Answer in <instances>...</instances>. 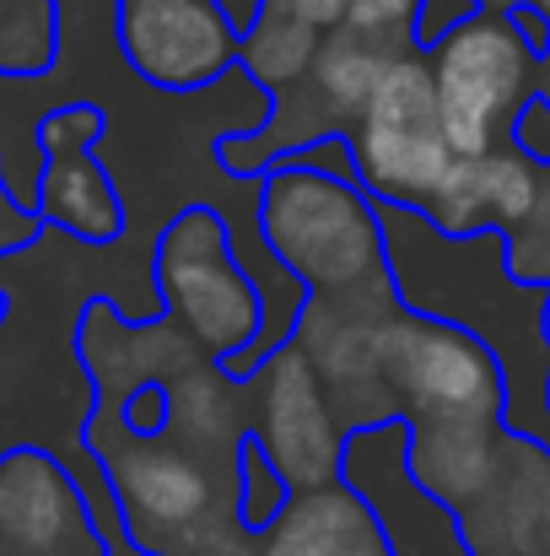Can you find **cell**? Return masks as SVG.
I'll use <instances>...</instances> for the list:
<instances>
[{
    "label": "cell",
    "mask_w": 550,
    "mask_h": 556,
    "mask_svg": "<svg viewBox=\"0 0 550 556\" xmlns=\"http://www.w3.org/2000/svg\"><path fill=\"white\" fill-rule=\"evenodd\" d=\"M76 357H81V368L92 372L103 410H119L146 383H163L168 389L179 372L205 363V352L183 336L174 319L130 330L108 303H87V314L76 325Z\"/></svg>",
    "instance_id": "12"
},
{
    "label": "cell",
    "mask_w": 550,
    "mask_h": 556,
    "mask_svg": "<svg viewBox=\"0 0 550 556\" xmlns=\"http://www.w3.org/2000/svg\"><path fill=\"white\" fill-rule=\"evenodd\" d=\"M546 405H550V378H546Z\"/></svg>",
    "instance_id": "33"
},
{
    "label": "cell",
    "mask_w": 550,
    "mask_h": 556,
    "mask_svg": "<svg viewBox=\"0 0 550 556\" xmlns=\"http://www.w3.org/2000/svg\"><path fill=\"white\" fill-rule=\"evenodd\" d=\"M216 5H221V16H227L238 33H243V27H248L259 11H265V0H216Z\"/></svg>",
    "instance_id": "27"
},
{
    "label": "cell",
    "mask_w": 550,
    "mask_h": 556,
    "mask_svg": "<svg viewBox=\"0 0 550 556\" xmlns=\"http://www.w3.org/2000/svg\"><path fill=\"white\" fill-rule=\"evenodd\" d=\"M286 481L270 470V459L259 454V443L248 438L243 443V454H238V514H243V525L254 530V535H265L276 519H281V508H286Z\"/></svg>",
    "instance_id": "20"
},
{
    "label": "cell",
    "mask_w": 550,
    "mask_h": 556,
    "mask_svg": "<svg viewBox=\"0 0 550 556\" xmlns=\"http://www.w3.org/2000/svg\"><path fill=\"white\" fill-rule=\"evenodd\" d=\"M540 87H546L540 103H550V43H546V54H540Z\"/></svg>",
    "instance_id": "28"
},
{
    "label": "cell",
    "mask_w": 550,
    "mask_h": 556,
    "mask_svg": "<svg viewBox=\"0 0 550 556\" xmlns=\"http://www.w3.org/2000/svg\"><path fill=\"white\" fill-rule=\"evenodd\" d=\"M481 11H513V5H524V0H475Z\"/></svg>",
    "instance_id": "29"
},
{
    "label": "cell",
    "mask_w": 550,
    "mask_h": 556,
    "mask_svg": "<svg viewBox=\"0 0 550 556\" xmlns=\"http://www.w3.org/2000/svg\"><path fill=\"white\" fill-rule=\"evenodd\" d=\"M157 298L168 319L210 357L238 363L265 330L259 281L243 270L227 222L210 205H183L157 238Z\"/></svg>",
    "instance_id": "5"
},
{
    "label": "cell",
    "mask_w": 550,
    "mask_h": 556,
    "mask_svg": "<svg viewBox=\"0 0 550 556\" xmlns=\"http://www.w3.org/2000/svg\"><path fill=\"white\" fill-rule=\"evenodd\" d=\"M529 5H535V11H546V16H550V0H529Z\"/></svg>",
    "instance_id": "31"
},
{
    "label": "cell",
    "mask_w": 550,
    "mask_h": 556,
    "mask_svg": "<svg viewBox=\"0 0 550 556\" xmlns=\"http://www.w3.org/2000/svg\"><path fill=\"white\" fill-rule=\"evenodd\" d=\"M87 448L108 481L119 535L141 556H205L216 535L243 525L238 486L205 470L194 454L163 438H136L119 427V410H92Z\"/></svg>",
    "instance_id": "1"
},
{
    "label": "cell",
    "mask_w": 550,
    "mask_h": 556,
    "mask_svg": "<svg viewBox=\"0 0 550 556\" xmlns=\"http://www.w3.org/2000/svg\"><path fill=\"white\" fill-rule=\"evenodd\" d=\"M399 314L394 276L357 292H319L303 298L292 319V346L319 372L346 438L362 427L394 421L388 389H383V325Z\"/></svg>",
    "instance_id": "7"
},
{
    "label": "cell",
    "mask_w": 550,
    "mask_h": 556,
    "mask_svg": "<svg viewBox=\"0 0 550 556\" xmlns=\"http://www.w3.org/2000/svg\"><path fill=\"white\" fill-rule=\"evenodd\" d=\"M265 5L303 22V27H314V33H335L346 22V0H265Z\"/></svg>",
    "instance_id": "26"
},
{
    "label": "cell",
    "mask_w": 550,
    "mask_h": 556,
    "mask_svg": "<svg viewBox=\"0 0 550 556\" xmlns=\"http://www.w3.org/2000/svg\"><path fill=\"white\" fill-rule=\"evenodd\" d=\"M415 5L421 0H346V27L372 33V38H394V43H410V22H415ZM415 49V43H410Z\"/></svg>",
    "instance_id": "23"
},
{
    "label": "cell",
    "mask_w": 550,
    "mask_h": 556,
    "mask_svg": "<svg viewBox=\"0 0 550 556\" xmlns=\"http://www.w3.org/2000/svg\"><path fill=\"white\" fill-rule=\"evenodd\" d=\"M346 141H351L346 147L351 174H357L367 200L399 205V211H426L432 189L443 185V174L453 163L426 54L405 49L383 65L362 119L351 125Z\"/></svg>",
    "instance_id": "6"
},
{
    "label": "cell",
    "mask_w": 550,
    "mask_h": 556,
    "mask_svg": "<svg viewBox=\"0 0 550 556\" xmlns=\"http://www.w3.org/2000/svg\"><path fill=\"white\" fill-rule=\"evenodd\" d=\"M319 38H324V33H314V27H303V22H292V16H281V11L265 5V11L238 33V71L254 76V81L270 87V92H286V87H297V81L314 71Z\"/></svg>",
    "instance_id": "19"
},
{
    "label": "cell",
    "mask_w": 550,
    "mask_h": 556,
    "mask_svg": "<svg viewBox=\"0 0 550 556\" xmlns=\"http://www.w3.org/2000/svg\"><path fill=\"white\" fill-rule=\"evenodd\" d=\"M546 341H550V314H546Z\"/></svg>",
    "instance_id": "32"
},
{
    "label": "cell",
    "mask_w": 550,
    "mask_h": 556,
    "mask_svg": "<svg viewBox=\"0 0 550 556\" xmlns=\"http://www.w3.org/2000/svg\"><path fill=\"white\" fill-rule=\"evenodd\" d=\"M383 389L405 427H502L508 416V378L491 346L410 308L383 325Z\"/></svg>",
    "instance_id": "4"
},
{
    "label": "cell",
    "mask_w": 550,
    "mask_h": 556,
    "mask_svg": "<svg viewBox=\"0 0 550 556\" xmlns=\"http://www.w3.org/2000/svg\"><path fill=\"white\" fill-rule=\"evenodd\" d=\"M502 254H508V270L519 281H550V174H540V200H535V216L502 238Z\"/></svg>",
    "instance_id": "21"
},
{
    "label": "cell",
    "mask_w": 550,
    "mask_h": 556,
    "mask_svg": "<svg viewBox=\"0 0 550 556\" xmlns=\"http://www.w3.org/2000/svg\"><path fill=\"white\" fill-rule=\"evenodd\" d=\"M33 136H38L43 163H49V157H81V152H92V141L103 136V109H92V103H65V109L43 114Z\"/></svg>",
    "instance_id": "22"
},
{
    "label": "cell",
    "mask_w": 550,
    "mask_h": 556,
    "mask_svg": "<svg viewBox=\"0 0 550 556\" xmlns=\"http://www.w3.org/2000/svg\"><path fill=\"white\" fill-rule=\"evenodd\" d=\"M248 394H254L248 438L259 443L270 470L286 481V492L297 497V492L335 486L341 459H346V427H341L319 372L308 368V357L292 341H281L248 378Z\"/></svg>",
    "instance_id": "8"
},
{
    "label": "cell",
    "mask_w": 550,
    "mask_h": 556,
    "mask_svg": "<svg viewBox=\"0 0 550 556\" xmlns=\"http://www.w3.org/2000/svg\"><path fill=\"white\" fill-rule=\"evenodd\" d=\"M5 308H11V298H5V292H0V325H5Z\"/></svg>",
    "instance_id": "30"
},
{
    "label": "cell",
    "mask_w": 550,
    "mask_h": 556,
    "mask_svg": "<svg viewBox=\"0 0 550 556\" xmlns=\"http://www.w3.org/2000/svg\"><path fill=\"white\" fill-rule=\"evenodd\" d=\"M92 535V508L76 481L38 448H11L0 459V546L16 556H65Z\"/></svg>",
    "instance_id": "13"
},
{
    "label": "cell",
    "mask_w": 550,
    "mask_h": 556,
    "mask_svg": "<svg viewBox=\"0 0 550 556\" xmlns=\"http://www.w3.org/2000/svg\"><path fill=\"white\" fill-rule=\"evenodd\" d=\"M341 481L362 497L394 556H470L459 519L437 508L405 470V421L362 427L346 438Z\"/></svg>",
    "instance_id": "9"
},
{
    "label": "cell",
    "mask_w": 550,
    "mask_h": 556,
    "mask_svg": "<svg viewBox=\"0 0 550 556\" xmlns=\"http://www.w3.org/2000/svg\"><path fill=\"white\" fill-rule=\"evenodd\" d=\"M38 216L65 227L81 243H114L125 227V205L119 189L108 185V174L98 168L92 152L81 157H49L38 174Z\"/></svg>",
    "instance_id": "17"
},
{
    "label": "cell",
    "mask_w": 550,
    "mask_h": 556,
    "mask_svg": "<svg viewBox=\"0 0 550 556\" xmlns=\"http://www.w3.org/2000/svg\"><path fill=\"white\" fill-rule=\"evenodd\" d=\"M497 443L502 427H405V470L437 508L459 519L486 492Z\"/></svg>",
    "instance_id": "16"
},
{
    "label": "cell",
    "mask_w": 550,
    "mask_h": 556,
    "mask_svg": "<svg viewBox=\"0 0 550 556\" xmlns=\"http://www.w3.org/2000/svg\"><path fill=\"white\" fill-rule=\"evenodd\" d=\"M410 43H394V38H372L357 27H335L319 38V54H314V71H308V87L319 92V103L330 109V119L341 125V136H351V125L362 119L367 98H372V81L383 76V65L394 54H405Z\"/></svg>",
    "instance_id": "18"
},
{
    "label": "cell",
    "mask_w": 550,
    "mask_h": 556,
    "mask_svg": "<svg viewBox=\"0 0 550 556\" xmlns=\"http://www.w3.org/2000/svg\"><path fill=\"white\" fill-rule=\"evenodd\" d=\"M540 200V168L524 147H497L481 157H453L443 185L426 200V222L437 238H508L535 216Z\"/></svg>",
    "instance_id": "11"
},
{
    "label": "cell",
    "mask_w": 550,
    "mask_h": 556,
    "mask_svg": "<svg viewBox=\"0 0 550 556\" xmlns=\"http://www.w3.org/2000/svg\"><path fill=\"white\" fill-rule=\"evenodd\" d=\"M265 556H394L372 508L335 481L319 492L286 497L281 519L265 530Z\"/></svg>",
    "instance_id": "15"
},
{
    "label": "cell",
    "mask_w": 550,
    "mask_h": 556,
    "mask_svg": "<svg viewBox=\"0 0 550 556\" xmlns=\"http://www.w3.org/2000/svg\"><path fill=\"white\" fill-rule=\"evenodd\" d=\"M475 11H481L475 0H421V5H415V22H410V43H415V54L437 49V43H443L453 27H464Z\"/></svg>",
    "instance_id": "24"
},
{
    "label": "cell",
    "mask_w": 550,
    "mask_h": 556,
    "mask_svg": "<svg viewBox=\"0 0 550 556\" xmlns=\"http://www.w3.org/2000/svg\"><path fill=\"white\" fill-rule=\"evenodd\" d=\"M426 65L453 157L508 147L524 109L540 92V49L508 11H475L437 49H426Z\"/></svg>",
    "instance_id": "3"
},
{
    "label": "cell",
    "mask_w": 550,
    "mask_h": 556,
    "mask_svg": "<svg viewBox=\"0 0 550 556\" xmlns=\"http://www.w3.org/2000/svg\"><path fill=\"white\" fill-rule=\"evenodd\" d=\"M259 238L303 298L388 281L378 200L308 163H281L259 179Z\"/></svg>",
    "instance_id": "2"
},
{
    "label": "cell",
    "mask_w": 550,
    "mask_h": 556,
    "mask_svg": "<svg viewBox=\"0 0 550 556\" xmlns=\"http://www.w3.org/2000/svg\"><path fill=\"white\" fill-rule=\"evenodd\" d=\"M163 394H168V438L183 454H194L205 470L238 486V454L254 427L248 378H232L221 363H194Z\"/></svg>",
    "instance_id": "14"
},
{
    "label": "cell",
    "mask_w": 550,
    "mask_h": 556,
    "mask_svg": "<svg viewBox=\"0 0 550 556\" xmlns=\"http://www.w3.org/2000/svg\"><path fill=\"white\" fill-rule=\"evenodd\" d=\"M470 556H550V448L502 432L486 492L459 514Z\"/></svg>",
    "instance_id": "10"
},
{
    "label": "cell",
    "mask_w": 550,
    "mask_h": 556,
    "mask_svg": "<svg viewBox=\"0 0 550 556\" xmlns=\"http://www.w3.org/2000/svg\"><path fill=\"white\" fill-rule=\"evenodd\" d=\"M119 427L136 432V438H163V432H168V394H163V383L136 389V394L119 405Z\"/></svg>",
    "instance_id": "25"
}]
</instances>
